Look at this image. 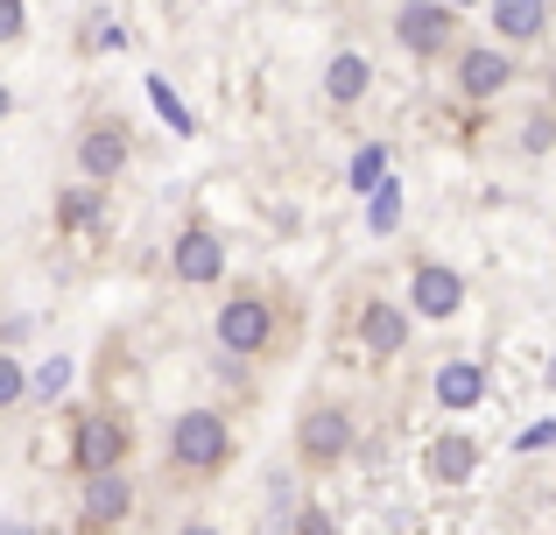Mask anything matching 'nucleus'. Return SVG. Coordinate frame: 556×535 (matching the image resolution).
<instances>
[{"label":"nucleus","instance_id":"obj_1","mask_svg":"<svg viewBox=\"0 0 556 535\" xmlns=\"http://www.w3.org/2000/svg\"><path fill=\"white\" fill-rule=\"evenodd\" d=\"M232 423L218 409H184L177 423H169V466L184 472V480H212V472L232 466Z\"/></svg>","mask_w":556,"mask_h":535},{"label":"nucleus","instance_id":"obj_2","mask_svg":"<svg viewBox=\"0 0 556 535\" xmlns=\"http://www.w3.org/2000/svg\"><path fill=\"white\" fill-rule=\"evenodd\" d=\"M212 339H218L226 359H261L282 339V317H275V303L261 296V289H240V296H226V310L212 317Z\"/></svg>","mask_w":556,"mask_h":535},{"label":"nucleus","instance_id":"obj_3","mask_svg":"<svg viewBox=\"0 0 556 535\" xmlns=\"http://www.w3.org/2000/svg\"><path fill=\"white\" fill-rule=\"evenodd\" d=\"M127 451H135V430H127L121 409H92L78 416V430H71V466L85 472V480H99V472H121Z\"/></svg>","mask_w":556,"mask_h":535},{"label":"nucleus","instance_id":"obj_4","mask_svg":"<svg viewBox=\"0 0 556 535\" xmlns=\"http://www.w3.org/2000/svg\"><path fill=\"white\" fill-rule=\"evenodd\" d=\"M296 451H303V466H339L353 451V409L345 402H311L296 416Z\"/></svg>","mask_w":556,"mask_h":535},{"label":"nucleus","instance_id":"obj_5","mask_svg":"<svg viewBox=\"0 0 556 535\" xmlns=\"http://www.w3.org/2000/svg\"><path fill=\"white\" fill-rule=\"evenodd\" d=\"M394 36H402L408 56H444L451 36H458V14H451L444 0H402V8H394Z\"/></svg>","mask_w":556,"mask_h":535},{"label":"nucleus","instance_id":"obj_6","mask_svg":"<svg viewBox=\"0 0 556 535\" xmlns=\"http://www.w3.org/2000/svg\"><path fill=\"white\" fill-rule=\"evenodd\" d=\"M408 310L430 317V324H451L465 310V275L451 262H416V275H408Z\"/></svg>","mask_w":556,"mask_h":535},{"label":"nucleus","instance_id":"obj_7","mask_svg":"<svg viewBox=\"0 0 556 535\" xmlns=\"http://www.w3.org/2000/svg\"><path fill=\"white\" fill-rule=\"evenodd\" d=\"M169 275H177V282H190V289L218 282V275H226V240H218L204 219H190L184 233L169 240Z\"/></svg>","mask_w":556,"mask_h":535},{"label":"nucleus","instance_id":"obj_8","mask_svg":"<svg viewBox=\"0 0 556 535\" xmlns=\"http://www.w3.org/2000/svg\"><path fill=\"white\" fill-rule=\"evenodd\" d=\"M127 155H135V135H127L121 120H85V135H78V169H85V183H113L127 169Z\"/></svg>","mask_w":556,"mask_h":535},{"label":"nucleus","instance_id":"obj_9","mask_svg":"<svg viewBox=\"0 0 556 535\" xmlns=\"http://www.w3.org/2000/svg\"><path fill=\"white\" fill-rule=\"evenodd\" d=\"M507 85H515V56H507V50H493V42H465V50H458V92L472 99V106L501 99Z\"/></svg>","mask_w":556,"mask_h":535},{"label":"nucleus","instance_id":"obj_10","mask_svg":"<svg viewBox=\"0 0 556 535\" xmlns=\"http://www.w3.org/2000/svg\"><path fill=\"white\" fill-rule=\"evenodd\" d=\"M135 514V480L127 472H99V480L78 486V522L85 528H121Z\"/></svg>","mask_w":556,"mask_h":535},{"label":"nucleus","instance_id":"obj_11","mask_svg":"<svg viewBox=\"0 0 556 535\" xmlns=\"http://www.w3.org/2000/svg\"><path fill=\"white\" fill-rule=\"evenodd\" d=\"M408 317L416 310H402V303H388V296H367L359 303V345H367L374 359H394L408 345Z\"/></svg>","mask_w":556,"mask_h":535},{"label":"nucleus","instance_id":"obj_12","mask_svg":"<svg viewBox=\"0 0 556 535\" xmlns=\"http://www.w3.org/2000/svg\"><path fill=\"white\" fill-rule=\"evenodd\" d=\"M367 85H374V64H367L359 50H339V56L325 64V99H331L339 113H353L359 99H367Z\"/></svg>","mask_w":556,"mask_h":535},{"label":"nucleus","instance_id":"obj_13","mask_svg":"<svg viewBox=\"0 0 556 535\" xmlns=\"http://www.w3.org/2000/svg\"><path fill=\"white\" fill-rule=\"evenodd\" d=\"M113 219V198L99 183H78V191H56V226L64 233H99Z\"/></svg>","mask_w":556,"mask_h":535},{"label":"nucleus","instance_id":"obj_14","mask_svg":"<svg viewBox=\"0 0 556 535\" xmlns=\"http://www.w3.org/2000/svg\"><path fill=\"white\" fill-rule=\"evenodd\" d=\"M437 402H444V409H479V402H486V373H479L472 359L437 367Z\"/></svg>","mask_w":556,"mask_h":535},{"label":"nucleus","instance_id":"obj_15","mask_svg":"<svg viewBox=\"0 0 556 535\" xmlns=\"http://www.w3.org/2000/svg\"><path fill=\"white\" fill-rule=\"evenodd\" d=\"M493 28L507 42H535L549 28V0H493Z\"/></svg>","mask_w":556,"mask_h":535},{"label":"nucleus","instance_id":"obj_16","mask_svg":"<svg viewBox=\"0 0 556 535\" xmlns=\"http://www.w3.org/2000/svg\"><path fill=\"white\" fill-rule=\"evenodd\" d=\"M472 466H479V444L472 437H437V451H430V480L437 486H465V480H472Z\"/></svg>","mask_w":556,"mask_h":535},{"label":"nucleus","instance_id":"obj_17","mask_svg":"<svg viewBox=\"0 0 556 535\" xmlns=\"http://www.w3.org/2000/svg\"><path fill=\"white\" fill-rule=\"evenodd\" d=\"M121 42H127V28H121V14H106V8H92V14H85V22H78V50H85V56H99V50H121Z\"/></svg>","mask_w":556,"mask_h":535},{"label":"nucleus","instance_id":"obj_18","mask_svg":"<svg viewBox=\"0 0 556 535\" xmlns=\"http://www.w3.org/2000/svg\"><path fill=\"white\" fill-rule=\"evenodd\" d=\"M149 99H155V113H163V120L177 127V135H198V120H190V106L177 99V85H169L163 71H149Z\"/></svg>","mask_w":556,"mask_h":535},{"label":"nucleus","instance_id":"obj_19","mask_svg":"<svg viewBox=\"0 0 556 535\" xmlns=\"http://www.w3.org/2000/svg\"><path fill=\"white\" fill-rule=\"evenodd\" d=\"M345 183H353V191H380V183H388V149H380V141H367V149L353 155V169H345Z\"/></svg>","mask_w":556,"mask_h":535},{"label":"nucleus","instance_id":"obj_20","mask_svg":"<svg viewBox=\"0 0 556 535\" xmlns=\"http://www.w3.org/2000/svg\"><path fill=\"white\" fill-rule=\"evenodd\" d=\"M394 219H402V183H380V191H374V212H367V226H374V233H394Z\"/></svg>","mask_w":556,"mask_h":535},{"label":"nucleus","instance_id":"obj_21","mask_svg":"<svg viewBox=\"0 0 556 535\" xmlns=\"http://www.w3.org/2000/svg\"><path fill=\"white\" fill-rule=\"evenodd\" d=\"M71 373H78V367H71L64 353H50V359L36 367V395H64V387H71Z\"/></svg>","mask_w":556,"mask_h":535},{"label":"nucleus","instance_id":"obj_22","mask_svg":"<svg viewBox=\"0 0 556 535\" xmlns=\"http://www.w3.org/2000/svg\"><path fill=\"white\" fill-rule=\"evenodd\" d=\"M28 387H36V373H28L22 359H0V402H8V409L28 395Z\"/></svg>","mask_w":556,"mask_h":535},{"label":"nucleus","instance_id":"obj_23","mask_svg":"<svg viewBox=\"0 0 556 535\" xmlns=\"http://www.w3.org/2000/svg\"><path fill=\"white\" fill-rule=\"evenodd\" d=\"M22 28H28V8H22V0H0V36L22 42Z\"/></svg>","mask_w":556,"mask_h":535},{"label":"nucleus","instance_id":"obj_24","mask_svg":"<svg viewBox=\"0 0 556 535\" xmlns=\"http://www.w3.org/2000/svg\"><path fill=\"white\" fill-rule=\"evenodd\" d=\"M521 141H529V155H543L549 141H556V120H549V113H535V120H529V135H521Z\"/></svg>","mask_w":556,"mask_h":535},{"label":"nucleus","instance_id":"obj_25","mask_svg":"<svg viewBox=\"0 0 556 535\" xmlns=\"http://www.w3.org/2000/svg\"><path fill=\"white\" fill-rule=\"evenodd\" d=\"M543 444H556V423H529V430L515 437V451H543Z\"/></svg>","mask_w":556,"mask_h":535},{"label":"nucleus","instance_id":"obj_26","mask_svg":"<svg viewBox=\"0 0 556 535\" xmlns=\"http://www.w3.org/2000/svg\"><path fill=\"white\" fill-rule=\"evenodd\" d=\"M296 535H331V514L325 508H303L296 514Z\"/></svg>","mask_w":556,"mask_h":535},{"label":"nucleus","instance_id":"obj_27","mask_svg":"<svg viewBox=\"0 0 556 535\" xmlns=\"http://www.w3.org/2000/svg\"><path fill=\"white\" fill-rule=\"evenodd\" d=\"M177 535H218V528H212V522H184Z\"/></svg>","mask_w":556,"mask_h":535},{"label":"nucleus","instance_id":"obj_28","mask_svg":"<svg viewBox=\"0 0 556 535\" xmlns=\"http://www.w3.org/2000/svg\"><path fill=\"white\" fill-rule=\"evenodd\" d=\"M0 535H36V528H28V522H8V528H0Z\"/></svg>","mask_w":556,"mask_h":535},{"label":"nucleus","instance_id":"obj_29","mask_svg":"<svg viewBox=\"0 0 556 535\" xmlns=\"http://www.w3.org/2000/svg\"><path fill=\"white\" fill-rule=\"evenodd\" d=\"M444 8H465V0H444Z\"/></svg>","mask_w":556,"mask_h":535}]
</instances>
